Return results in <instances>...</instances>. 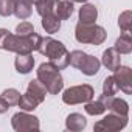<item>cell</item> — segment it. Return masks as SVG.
I'll use <instances>...</instances> for the list:
<instances>
[{
    "instance_id": "f1b7e54d",
    "label": "cell",
    "mask_w": 132,
    "mask_h": 132,
    "mask_svg": "<svg viewBox=\"0 0 132 132\" xmlns=\"http://www.w3.org/2000/svg\"><path fill=\"white\" fill-rule=\"evenodd\" d=\"M8 109H10V104H8L2 96H0V113H5Z\"/></svg>"
},
{
    "instance_id": "1f68e13d",
    "label": "cell",
    "mask_w": 132,
    "mask_h": 132,
    "mask_svg": "<svg viewBox=\"0 0 132 132\" xmlns=\"http://www.w3.org/2000/svg\"><path fill=\"white\" fill-rule=\"evenodd\" d=\"M31 2H33V3H34V2H36V0H31Z\"/></svg>"
},
{
    "instance_id": "6da1fadb",
    "label": "cell",
    "mask_w": 132,
    "mask_h": 132,
    "mask_svg": "<svg viewBox=\"0 0 132 132\" xmlns=\"http://www.w3.org/2000/svg\"><path fill=\"white\" fill-rule=\"evenodd\" d=\"M36 51L47 56L50 59V64H53L57 70H62L69 65V54L70 53L64 47V44L59 40H54L51 37H39L37 45H36Z\"/></svg>"
},
{
    "instance_id": "7a4b0ae2",
    "label": "cell",
    "mask_w": 132,
    "mask_h": 132,
    "mask_svg": "<svg viewBox=\"0 0 132 132\" xmlns=\"http://www.w3.org/2000/svg\"><path fill=\"white\" fill-rule=\"evenodd\" d=\"M37 79L45 86L47 92L51 93V95H57L64 87V81H62V76H61L59 70L50 62H45V64L39 65Z\"/></svg>"
},
{
    "instance_id": "83f0119b",
    "label": "cell",
    "mask_w": 132,
    "mask_h": 132,
    "mask_svg": "<svg viewBox=\"0 0 132 132\" xmlns=\"http://www.w3.org/2000/svg\"><path fill=\"white\" fill-rule=\"evenodd\" d=\"M14 11V0H0V16H11Z\"/></svg>"
},
{
    "instance_id": "5b68a950",
    "label": "cell",
    "mask_w": 132,
    "mask_h": 132,
    "mask_svg": "<svg viewBox=\"0 0 132 132\" xmlns=\"http://www.w3.org/2000/svg\"><path fill=\"white\" fill-rule=\"evenodd\" d=\"M95 92L92 89V86L89 84H82V86H75L70 87L64 92L62 95V101L65 104H79V103H87L93 98Z\"/></svg>"
},
{
    "instance_id": "7c38bea8",
    "label": "cell",
    "mask_w": 132,
    "mask_h": 132,
    "mask_svg": "<svg viewBox=\"0 0 132 132\" xmlns=\"http://www.w3.org/2000/svg\"><path fill=\"white\" fill-rule=\"evenodd\" d=\"M121 61V57H120V53L115 50V48H107L104 53H103V64L106 65V69L107 70H112V72H115L118 67H120V62Z\"/></svg>"
},
{
    "instance_id": "8992f818",
    "label": "cell",
    "mask_w": 132,
    "mask_h": 132,
    "mask_svg": "<svg viewBox=\"0 0 132 132\" xmlns=\"http://www.w3.org/2000/svg\"><path fill=\"white\" fill-rule=\"evenodd\" d=\"M127 124V117H121L117 113H110L107 117H104L103 120H100L95 124V130L98 132H113V130H120Z\"/></svg>"
},
{
    "instance_id": "5bb4252c",
    "label": "cell",
    "mask_w": 132,
    "mask_h": 132,
    "mask_svg": "<svg viewBox=\"0 0 132 132\" xmlns=\"http://www.w3.org/2000/svg\"><path fill=\"white\" fill-rule=\"evenodd\" d=\"M100 65H101V62H100L96 57H93V56H90V54H86L84 61H82L81 65H79V70H81L84 75L92 76V75H96V73H98Z\"/></svg>"
},
{
    "instance_id": "3957f363",
    "label": "cell",
    "mask_w": 132,
    "mask_h": 132,
    "mask_svg": "<svg viewBox=\"0 0 132 132\" xmlns=\"http://www.w3.org/2000/svg\"><path fill=\"white\" fill-rule=\"evenodd\" d=\"M39 37L40 36L36 34V33L30 34L28 37H22V36L8 33L6 37H5V40H3L2 48L6 50V51H14L17 54H28L33 50H36V45H37Z\"/></svg>"
},
{
    "instance_id": "ffe728a7",
    "label": "cell",
    "mask_w": 132,
    "mask_h": 132,
    "mask_svg": "<svg viewBox=\"0 0 132 132\" xmlns=\"http://www.w3.org/2000/svg\"><path fill=\"white\" fill-rule=\"evenodd\" d=\"M17 106H19L22 110L28 112V110H34V109L39 106V103H37V101L30 95V93H27V92H25V95H22V96H20V100H19Z\"/></svg>"
},
{
    "instance_id": "cb8c5ba5",
    "label": "cell",
    "mask_w": 132,
    "mask_h": 132,
    "mask_svg": "<svg viewBox=\"0 0 132 132\" xmlns=\"http://www.w3.org/2000/svg\"><path fill=\"white\" fill-rule=\"evenodd\" d=\"M2 98H3L10 106H16V104L19 103V100H20V93H19L16 89H8V90H5V92L2 93Z\"/></svg>"
},
{
    "instance_id": "2e32d148",
    "label": "cell",
    "mask_w": 132,
    "mask_h": 132,
    "mask_svg": "<svg viewBox=\"0 0 132 132\" xmlns=\"http://www.w3.org/2000/svg\"><path fill=\"white\" fill-rule=\"evenodd\" d=\"M98 17V10L95 8V5H82V8L79 10V23H95Z\"/></svg>"
},
{
    "instance_id": "277c9868",
    "label": "cell",
    "mask_w": 132,
    "mask_h": 132,
    "mask_svg": "<svg viewBox=\"0 0 132 132\" xmlns=\"http://www.w3.org/2000/svg\"><path fill=\"white\" fill-rule=\"evenodd\" d=\"M75 37L81 44H92V45H101L106 40V30L103 27H98L95 23H78Z\"/></svg>"
},
{
    "instance_id": "9c48e42d",
    "label": "cell",
    "mask_w": 132,
    "mask_h": 132,
    "mask_svg": "<svg viewBox=\"0 0 132 132\" xmlns=\"http://www.w3.org/2000/svg\"><path fill=\"white\" fill-rule=\"evenodd\" d=\"M117 84H118V89H121L124 93H132V70L129 67H120L115 70V75H113Z\"/></svg>"
},
{
    "instance_id": "52a82bcc",
    "label": "cell",
    "mask_w": 132,
    "mask_h": 132,
    "mask_svg": "<svg viewBox=\"0 0 132 132\" xmlns=\"http://www.w3.org/2000/svg\"><path fill=\"white\" fill-rule=\"evenodd\" d=\"M13 129L17 132H23V130H39V120L33 115H28L25 112H19L13 117L11 120Z\"/></svg>"
},
{
    "instance_id": "9a60e30c",
    "label": "cell",
    "mask_w": 132,
    "mask_h": 132,
    "mask_svg": "<svg viewBox=\"0 0 132 132\" xmlns=\"http://www.w3.org/2000/svg\"><path fill=\"white\" fill-rule=\"evenodd\" d=\"M27 93H30L39 104L45 100V96H47V89H45V86L39 81V79H34V81H30V84H28V89H27Z\"/></svg>"
},
{
    "instance_id": "7402d4cb",
    "label": "cell",
    "mask_w": 132,
    "mask_h": 132,
    "mask_svg": "<svg viewBox=\"0 0 132 132\" xmlns=\"http://www.w3.org/2000/svg\"><path fill=\"white\" fill-rule=\"evenodd\" d=\"M84 109H86V112H87L89 115H101V113L106 110V106H104L100 100H98V101H92V100H90V101L86 103V107H84Z\"/></svg>"
},
{
    "instance_id": "f546056e",
    "label": "cell",
    "mask_w": 132,
    "mask_h": 132,
    "mask_svg": "<svg viewBox=\"0 0 132 132\" xmlns=\"http://www.w3.org/2000/svg\"><path fill=\"white\" fill-rule=\"evenodd\" d=\"M10 31L8 30H5V28H0V48H2V45H3V40H5V37H6V34H8Z\"/></svg>"
},
{
    "instance_id": "d4e9b609",
    "label": "cell",
    "mask_w": 132,
    "mask_h": 132,
    "mask_svg": "<svg viewBox=\"0 0 132 132\" xmlns=\"http://www.w3.org/2000/svg\"><path fill=\"white\" fill-rule=\"evenodd\" d=\"M132 14L130 11H124L121 16H120V20H118V25L121 28V31H130L132 28Z\"/></svg>"
},
{
    "instance_id": "d6986e66",
    "label": "cell",
    "mask_w": 132,
    "mask_h": 132,
    "mask_svg": "<svg viewBox=\"0 0 132 132\" xmlns=\"http://www.w3.org/2000/svg\"><path fill=\"white\" fill-rule=\"evenodd\" d=\"M87 124V120L81 115V113H72L67 117V123H65V126H67V129L70 130H81L84 129Z\"/></svg>"
},
{
    "instance_id": "4fadbf2b",
    "label": "cell",
    "mask_w": 132,
    "mask_h": 132,
    "mask_svg": "<svg viewBox=\"0 0 132 132\" xmlns=\"http://www.w3.org/2000/svg\"><path fill=\"white\" fill-rule=\"evenodd\" d=\"M14 65H16V70L19 73H30L33 70V65H34V57L31 56V53L28 54H17L16 56V61H14Z\"/></svg>"
},
{
    "instance_id": "4316f807",
    "label": "cell",
    "mask_w": 132,
    "mask_h": 132,
    "mask_svg": "<svg viewBox=\"0 0 132 132\" xmlns=\"http://www.w3.org/2000/svg\"><path fill=\"white\" fill-rule=\"evenodd\" d=\"M16 33L17 36H22V37H28L30 34L34 33V28L30 22H20L17 27H16Z\"/></svg>"
},
{
    "instance_id": "44dd1931",
    "label": "cell",
    "mask_w": 132,
    "mask_h": 132,
    "mask_svg": "<svg viewBox=\"0 0 132 132\" xmlns=\"http://www.w3.org/2000/svg\"><path fill=\"white\" fill-rule=\"evenodd\" d=\"M34 5H36V11H37V14L45 16V14L53 13V8H54V0H36Z\"/></svg>"
},
{
    "instance_id": "484cf974",
    "label": "cell",
    "mask_w": 132,
    "mask_h": 132,
    "mask_svg": "<svg viewBox=\"0 0 132 132\" xmlns=\"http://www.w3.org/2000/svg\"><path fill=\"white\" fill-rule=\"evenodd\" d=\"M84 57H86V53H84V51L75 50V51H72V53L69 54V64L73 65V67H76V69H79V65H81V62L84 61Z\"/></svg>"
},
{
    "instance_id": "e0dca14e",
    "label": "cell",
    "mask_w": 132,
    "mask_h": 132,
    "mask_svg": "<svg viewBox=\"0 0 132 132\" xmlns=\"http://www.w3.org/2000/svg\"><path fill=\"white\" fill-rule=\"evenodd\" d=\"M120 54H129L132 51V37L129 31H123V34L117 39L115 47H113Z\"/></svg>"
},
{
    "instance_id": "8fae6325",
    "label": "cell",
    "mask_w": 132,
    "mask_h": 132,
    "mask_svg": "<svg viewBox=\"0 0 132 132\" xmlns=\"http://www.w3.org/2000/svg\"><path fill=\"white\" fill-rule=\"evenodd\" d=\"M31 13H33V2L31 0H14L13 14H16L17 19L25 20L31 16Z\"/></svg>"
},
{
    "instance_id": "603a6c76",
    "label": "cell",
    "mask_w": 132,
    "mask_h": 132,
    "mask_svg": "<svg viewBox=\"0 0 132 132\" xmlns=\"http://www.w3.org/2000/svg\"><path fill=\"white\" fill-rule=\"evenodd\" d=\"M117 92H118V84H117L115 78H113V76L106 78V81H104V84H103V95L113 96Z\"/></svg>"
},
{
    "instance_id": "ac0fdd59",
    "label": "cell",
    "mask_w": 132,
    "mask_h": 132,
    "mask_svg": "<svg viewBox=\"0 0 132 132\" xmlns=\"http://www.w3.org/2000/svg\"><path fill=\"white\" fill-rule=\"evenodd\" d=\"M42 27H44V30H45L47 33L53 34V33L59 31V28H61V20L54 16V13H50V14L42 16Z\"/></svg>"
},
{
    "instance_id": "ba28073f",
    "label": "cell",
    "mask_w": 132,
    "mask_h": 132,
    "mask_svg": "<svg viewBox=\"0 0 132 132\" xmlns=\"http://www.w3.org/2000/svg\"><path fill=\"white\" fill-rule=\"evenodd\" d=\"M100 101L106 106V110H112V112L117 113V115L127 117L129 106H127V103H126L124 100H118V98H113V96L101 95V96H100Z\"/></svg>"
},
{
    "instance_id": "30bf717a",
    "label": "cell",
    "mask_w": 132,
    "mask_h": 132,
    "mask_svg": "<svg viewBox=\"0 0 132 132\" xmlns=\"http://www.w3.org/2000/svg\"><path fill=\"white\" fill-rule=\"evenodd\" d=\"M53 13L59 20H67L73 14V2H70V0H54Z\"/></svg>"
},
{
    "instance_id": "4dcf8cb0",
    "label": "cell",
    "mask_w": 132,
    "mask_h": 132,
    "mask_svg": "<svg viewBox=\"0 0 132 132\" xmlns=\"http://www.w3.org/2000/svg\"><path fill=\"white\" fill-rule=\"evenodd\" d=\"M70 2H78V3H86L87 0H70Z\"/></svg>"
}]
</instances>
